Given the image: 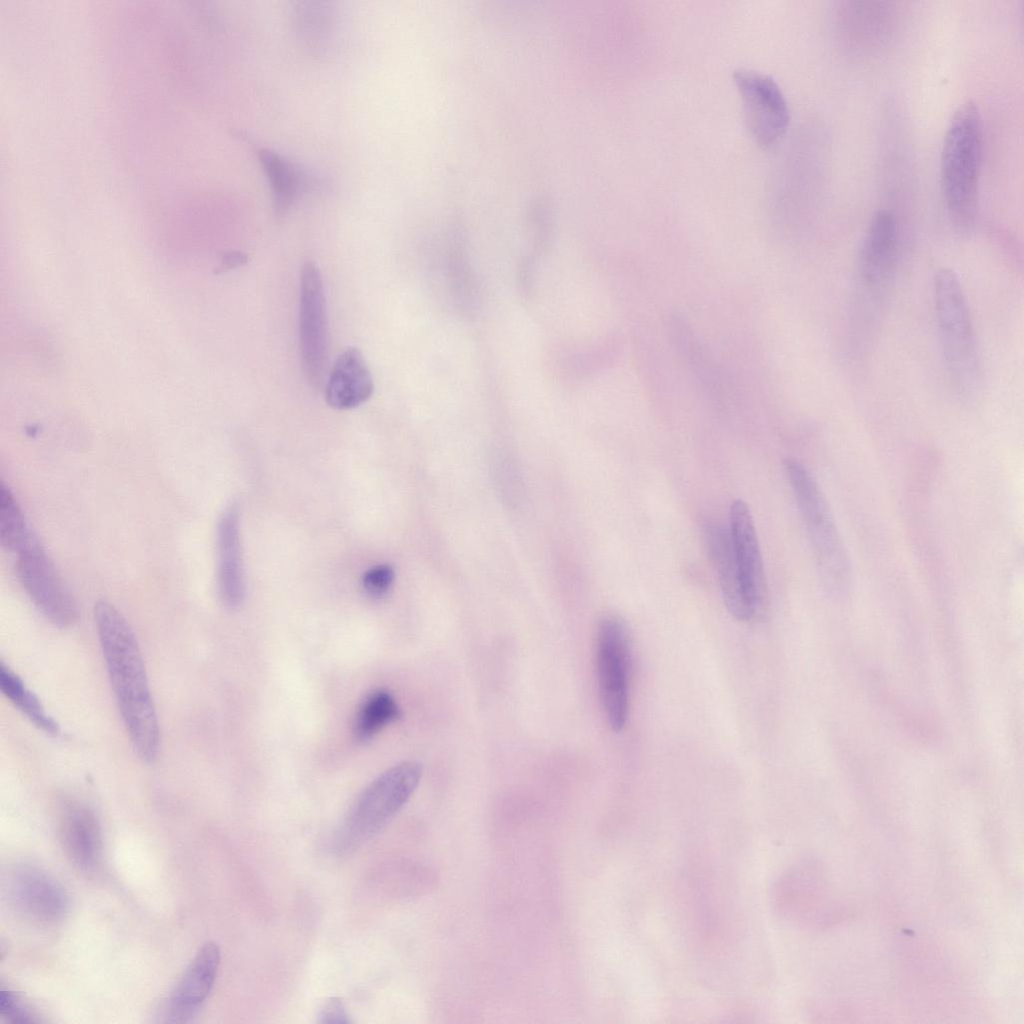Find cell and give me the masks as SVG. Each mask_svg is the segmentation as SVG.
<instances>
[{
	"label": "cell",
	"instance_id": "6da1fadb",
	"mask_svg": "<svg viewBox=\"0 0 1024 1024\" xmlns=\"http://www.w3.org/2000/svg\"><path fill=\"white\" fill-rule=\"evenodd\" d=\"M94 620L126 731L138 756L151 763L159 752L160 731L137 638L127 620L107 600L95 603Z\"/></svg>",
	"mask_w": 1024,
	"mask_h": 1024
},
{
	"label": "cell",
	"instance_id": "7a4b0ae2",
	"mask_svg": "<svg viewBox=\"0 0 1024 1024\" xmlns=\"http://www.w3.org/2000/svg\"><path fill=\"white\" fill-rule=\"evenodd\" d=\"M983 158V123L972 101L959 105L946 129L941 151V188L955 227L968 231L974 224Z\"/></svg>",
	"mask_w": 1024,
	"mask_h": 1024
},
{
	"label": "cell",
	"instance_id": "3957f363",
	"mask_svg": "<svg viewBox=\"0 0 1024 1024\" xmlns=\"http://www.w3.org/2000/svg\"><path fill=\"white\" fill-rule=\"evenodd\" d=\"M933 305L948 377L959 396L972 398L982 385V364L968 302L957 274L937 270L932 281Z\"/></svg>",
	"mask_w": 1024,
	"mask_h": 1024
},
{
	"label": "cell",
	"instance_id": "277c9868",
	"mask_svg": "<svg viewBox=\"0 0 1024 1024\" xmlns=\"http://www.w3.org/2000/svg\"><path fill=\"white\" fill-rule=\"evenodd\" d=\"M899 254V229L894 213L878 210L862 239L855 271L853 325L864 342L873 334L892 288Z\"/></svg>",
	"mask_w": 1024,
	"mask_h": 1024
},
{
	"label": "cell",
	"instance_id": "5b68a950",
	"mask_svg": "<svg viewBox=\"0 0 1024 1024\" xmlns=\"http://www.w3.org/2000/svg\"><path fill=\"white\" fill-rule=\"evenodd\" d=\"M784 467L819 575L830 591L843 592L852 580L851 565L826 499L800 462L787 459Z\"/></svg>",
	"mask_w": 1024,
	"mask_h": 1024
},
{
	"label": "cell",
	"instance_id": "8992f818",
	"mask_svg": "<svg viewBox=\"0 0 1024 1024\" xmlns=\"http://www.w3.org/2000/svg\"><path fill=\"white\" fill-rule=\"evenodd\" d=\"M422 776L415 761L394 765L377 777L357 798L337 830L333 848L346 854L361 847L406 804Z\"/></svg>",
	"mask_w": 1024,
	"mask_h": 1024
},
{
	"label": "cell",
	"instance_id": "52a82bcc",
	"mask_svg": "<svg viewBox=\"0 0 1024 1024\" xmlns=\"http://www.w3.org/2000/svg\"><path fill=\"white\" fill-rule=\"evenodd\" d=\"M16 554L17 578L35 607L55 626H73L79 617L77 603L36 535Z\"/></svg>",
	"mask_w": 1024,
	"mask_h": 1024
},
{
	"label": "cell",
	"instance_id": "ba28073f",
	"mask_svg": "<svg viewBox=\"0 0 1024 1024\" xmlns=\"http://www.w3.org/2000/svg\"><path fill=\"white\" fill-rule=\"evenodd\" d=\"M597 671L603 709L610 728L620 732L629 714L631 650L624 623L606 617L597 632Z\"/></svg>",
	"mask_w": 1024,
	"mask_h": 1024
},
{
	"label": "cell",
	"instance_id": "9c48e42d",
	"mask_svg": "<svg viewBox=\"0 0 1024 1024\" xmlns=\"http://www.w3.org/2000/svg\"><path fill=\"white\" fill-rule=\"evenodd\" d=\"M298 328L305 377L312 387L319 388L328 362V318L322 274L311 260L300 272Z\"/></svg>",
	"mask_w": 1024,
	"mask_h": 1024
},
{
	"label": "cell",
	"instance_id": "30bf717a",
	"mask_svg": "<svg viewBox=\"0 0 1024 1024\" xmlns=\"http://www.w3.org/2000/svg\"><path fill=\"white\" fill-rule=\"evenodd\" d=\"M733 79L751 136L764 148L773 145L789 123V108L781 88L768 75L747 68L735 70Z\"/></svg>",
	"mask_w": 1024,
	"mask_h": 1024
},
{
	"label": "cell",
	"instance_id": "8fae6325",
	"mask_svg": "<svg viewBox=\"0 0 1024 1024\" xmlns=\"http://www.w3.org/2000/svg\"><path fill=\"white\" fill-rule=\"evenodd\" d=\"M7 892L16 911L37 923H56L68 909V895L63 886L33 865H18L10 872Z\"/></svg>",
	"mask_w": 1024,
	"mask_h": 1024
},
{
	"label": "cell",
	"instance_id": "7c38bea8",
	"mask_svg": "<svg viewBox=\"0 0 1024 1024\" xmlns=\"http://www.w3.org/2000/svg\"><path fill=\"white\" fill-rule=\"evenodd\" d=\"M219 964V946L213 941L203 944L163 1001L158 1013L159 1020L168 1023L190 1022L208 998Z\"/></svg>",
	"mask_w": 1024,
	"mask_h": 1024
},
{
	"label": "cell",
	"instance_id": "4fadbf2b",
	"mask_svg": "<svg viewBox=\"0 0 1024 1024\" xmlns=\"http://www.w3.org/2000/svg\"><path fill=\"white\" fill-rule=\"evenodd\" d=\"M58 830L64 852L75 866L92 871L100 864L103 851L101 825L87 803L75 798L63 800Z\"/></svg>",
	"mask_w": 1024,
	"mask_h": 1024
},
{
	"label": "cell",
	"instance_id": "5bb4252c",
	"mask_svg": "<svg viewBox=\"0 0 1024 1024\" xmlns=\"http://www.w3.org/2000/svg\"><path fill=\"white\" fill-rule=\"evenodd\" d=\"M703 538L727 610L739 621L751 620L758 611L743 586L728 529L717 522H707L703 527Z\"/></svg>",
	"mask_w": 1024,
	"mask_h": 1024
},
{
	"label": "cell",
	"instance_id": "9a60e30c",
	"mask_svg": "<svg viewBox=\"0 0 1024 1024\" xmlns=\"http://www.w3.org/2000/svg\"><path fill=\"white\" fill-rule=\"evenodd\" d=\"M728 531L743 586L758 611L766 591L764 566L750 509L741 499L731 503Z\"/></svg>",
	"mask_w": 1024,
	"mask_h": 1024
},
{
	"label": "cell",
	"instance_id": "2e32d148",
	"mask_svg": "<svg viewBox=\"0 0 1024 1024\" xmlns=\"http://www.w3.org/2000/svg\"><path fill=\"white\" fill-rule=\"evenodd\" d=\"M217 585L223 604L231 609L241 605L245 595L239 532V512L230 505L217 526Z\"/></svg>",
	"mask_w": 1024,
	"mask_h": 1024
},
{
	"label": "cell",
	"instance_id": "e0dca14e",
	"mask_svg": "<svg viewBox=\"0 0 1024 1024\" xmlns=\"http://www.w3.org/2000/svg\"><path fill=\"white\" fill-rule=\"evenodd\" d=\"M373 392L374 382L362 353L354 347L345 349L328 374L326 402L334 409H353L368 401Z\"/></svg>",
	"mask_w": 1024,
	"mask_h": 1024
},
{
	"label": "cell",
	"instance_id": "ac0fdd59",
	"mask_svg": "<svg viewBox=\"0 0 1024 1024\" xmlns=\"http://www.w3.org/2000/svg\"><path fill=\"white\" fill-rule=\"evenodd\" d=\"M257 158L267 178L275 213L285 215L298 199L317 188L319 179L298 163L268 149H255Z\"/></svg>",
	"mask_w": 1024,
	"mask_h": 1024
},
{
	"label": "cell",
	"instance_id": "d6986e66",
	"mask_svg": "<svg viewBox=\"0 0 1024 1024\" xmlns=\"http://www.w3.org/2000/svg\"><path fill=\"white\" fill-rule=\"evenodd\" d=\"M444 268L449 291L456 307L472 315L478 306V291L462 235L453 232L447 242Z\"/></svg>",
	"mask_w": 1024,
	"mask_h": 1024
},
{
	"label": "cell",
	"instance_id": "ffe728a7",
	"mask_svg": "<svg viewBox=\"0 0 1024 1024\" xmlns=\"http://www.w3.org/2000/svg\"><path fill=\"white\" fill-rule=\"evenodd\" d=\"M0 688L3 695L34 726L47 735H58L60 731L58 723L46 712L40 699L3 661L0 664Z\"/></svg>",
	"mask_w": 1024,
	"mask_h": 1024
},
{
	"label": "cell",
	"instance_id": "44dd1931",
	"mask_svg": "<svg viewBox=\"0 0 1024 1024\" xmlns=\"http://www.w3.org/2000/svg\"><path fill=\"white\" fill-rule=\"evenodd\" d=\"M398 716L399 708L394 697L385 690L374 691L366 697L358 710L355 734L360 740H368Z\"/></svg>",
	"mask_w": 1024,
	"mask_h": 1024
},
{
	"label": "cell",
	"instance_id": "7402d4cb",
	"mask_svg": "<svg viewBox=\"0 0 1024 1024\" xmlns=\"http://www.w3.org/2000/svg\"><path fill=\"white\" fill-rule=\"evenodd\" d=\"M24 514L12 491L1 483L0 488V538L2 546L16 553L32 536Z\"/></svg>",
	"mask_w": 1024,
	"mask_h": 1024
},
{
	"label": "cell",
	"instance_id": "603a6c76",
	"mask_svg": "<svg viewBox=\"0 0 1024 1024\" xmlns=\"http://www.w3.org/2000/svg\"><path fill=\"white\" fill-rule=\"evenodd\" d=\"M0 1015L12 1023L31 1024L41 1021L17 994L3 988L0 991Z\"/></svg>",
	"mask_w": 1024,
	"mask_h": 1024
},
{
	"label": "cell",
	"instance_id": "cb8c5ba5",
	"mask_svg": "<svg viewBox=\"0 0 1024 1024\" xmlns=\"http://www.w3.org/2000/svg\"><path fill=\"white\" fill-rule=\"evenodd\" d=\"M395 573L388 564L371 567L362 577L364 591L372 598H381L390 590Z\"/></svg>",
	"mask_w": 1024,
	"mask_h": 1024
},
{
	"label": "cell",
	"instance_id": "d4e9b609",
	"mask_svg": "<svg viewBox=\"0 0 1024 1024\" xmlns=\"http://www.w3.org/2000/svg\"><path fill=\"white\" fill-rule=\"evenodd\" d=\"M320 1023H350L351 1020L341 999L333 997L327 1000L318 1014Z\"/></svg>",
	"mask_w": 1024,
	"mask_h": 1024
}]
</instances>
